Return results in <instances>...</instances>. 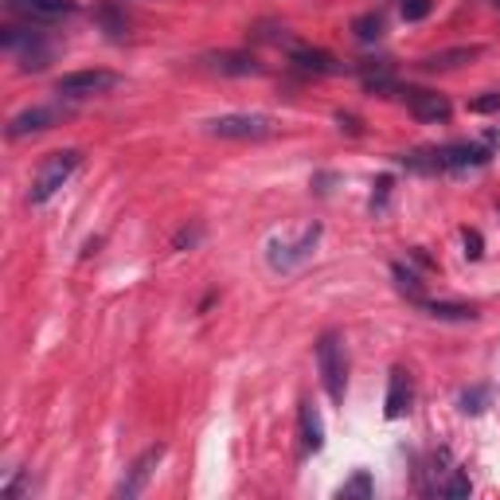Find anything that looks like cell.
<instances>
[{
  "label": "cell",
  "mask_w": 500,
  "mask_h": 500,
  "mask_svg": "<svg viewBox=\"0 0 500 500\" xmlns=\"http://www.w3.org/2000/svg\"><path fill=\"white\" fill-rule=\"evenodd\" d=\"M274 130L278 125L266 114H223V118L208 122V133L227 137V141H266V137H274Z\"/></svg>",
  "instance_id": "4"
},
{
  "label": "cell",
  "mask_w": 500,
  "mask_h": 500,
  "mask_svg": "<svg viewBox=\"0 0 500 500\" xmlns=\"http://www.w3.org/2000/svg\"><path fill=\"white\" fill-rule=\"evenodd\" d=\"M387 196H391V176H379V184H376V196H371V208L383 211V204H387Z\"/></svg>",
  "instance_id": "28"
},
{
  "label": "cell",
  "mask_w": 500,
  "mask_h": 500,
  "mask_svg": "<svg viewBox=\"0 0 500 500\" xmlns=\"http://www.w3.org/2000/svg\"><path fill=\"white\" fill-rule=\"evenodd\" d=\"M90 16L110 39H125V31H130V13H125L118 0H98V4L90 8Z\"/></svg>",
  "instance_id": "13"
},
{
  "label": "cell",
  "mask_w": 500,
  "mask_h": 500,
  "mask_svg": "<svg viewBox=\"0 0 500 500\" xmlns=\"http://www.w3.org/2000/svg\"><path fill=\"white\" fill-rule=\"evenodd\" d=\"M473 114H493V110H500V90H488L485 98H477L473 106H470Z\"/></svg>",
  "instance_id": "27"
},
{
  "label": "cell",
  "mask_w": 500,
  "mask_h": 500,
  "mask_svg": "<svg viewBox=\"0 0 500 500\" xmlns=\"http://www.w3.org/2000/svg\"><path fill=\"white\" fill-rule=\"evenodd\" d=\"M204 63L219 74H231V79H247V74H262V63L250 55V51H211Z\"/></svg>",
  "instance_id": "12"
},
{
  "label": "cell",
  "mask_w": 500,
  "mask_h": 500,
  "mask_svg": "<svg viewBox=\"0 0 500 500\" xmlns=\"http://www.w3.org/2000/svg\"><path fill=\"white\" fill-rule=\"evenodd\" d=\"M399 94H403L407 110H411L419 122H427V125L450 122L453 106H450V98H445V94H438V90H422V87H403Z\"/></svg>",
  "instance_id": "6"
},
{
  "label": "cell",
  "mask_w": 500,
  "mask_h": 500,
  "mask_svg": "<svg viewBox=\"0 0 500 500\" xmlns=\"http://www.w3.org/2000/svg\"><path fill=\"white\" fill-rule=\"evenodd\" d=\"M470 493H473V481H470V477H465L462 470H453V473L442 481V493H438V496H453V500H462V496H470Z\"/></svg>",
  "instance_id": "20"
},
{
  "label": "cell",
  "mask_w": 500,
  "mask_h": 500,
  "mask_svg": "<svg viewBox=\"0 0 500 500\" xmlns=\"http://www.w3.org/2000/svg\"><path fill=\"white\" fill-rule=\"evenodd\" d=\"M434 8V0H403V20L407 24H419V20H427Z\"/></svg>",
  "instance_id": "24"
},
{
  "label": "cell",
  "mask_w": 500,
  "mask_h": 500,
  "mask_svg": "<svg viewBox=\"0 0 500 500\" xmlns=\"http://www.w3.org/2000/svg\"><path fill=\"white\" fill-rule=\"evenodd\" d=\"M317 371H321V383L333 403H344L348 391V348L340 333H325L317 340Z\"/></svg>",
  "instance_id": "3"
},
{
  "label": "cell",
  "mask_w": 500,
  "mask_h": 500,
  "mask_svg": "<svg viewBox=\"0 0 500 500\" xmlns=\"http://www.w3.org/2000/svg\"><path fill=\"white\" fill-rule=\"evenodd\" d=\"M161 457H165V445H148V450L130 465L125 481L118 485V496H122V500L141 496V493H145V485H148V477H153V473H157V465H161Z\"/></svg>",
  "instance_id": "9"
},
{
  "label": "cell",
  "mask_w": 500,
  "mask_h": 500,
  "mask_svg": "<svg viewBox=\"0 0 500 500\" xmlns=\"http://www.w3.org/2000/svg\"><path fill=\"white\" fill-rule=\"evenodd\" d=\"M422 309H427L434 321H477V305H453V301H427L422 297Z\"/></svg>",
  "instance_id": "17"
},
{
  "label": "cell",
  "mask_w": 500,
  "mask_h": 500,
  "mask_svg": "<svg viewBox=\"0 0 500 500\" xmlns=\"http://www.w3.org/2000/svg\"><path fill=\"white\" fill-rule=\"evenodd\" d=\"M297 422H301V442H305V450L317 453V450H325V422H321V414H317V407L309 399L301 403V411H297Z\"/></svg>",
  "instance_id": "15"
},
{
  "label": "cell",
  "mask_w": 500,
  "mask_h": 500,
  "mask_svg": "<svg viewBox=\"0 0 500 500\" xmlns=\"http://www.w3.org/2000/svg\"><path fill=\"white\" fill-rule=\"evenodd\" d=\"M414 403V383H411V371L407 368H391L387 376V399H383V414L387 419H403Z\"/></svg>",
  "instance_id": "11"
},
{
  "label": "cell",
  "mask_w": 500,
  "mask_h": 500,
  "mask_svg": "<svg viewBox=\"0 0 500 500\" xmlns=\"http://www.w3.org/2000/svg\"><path fill=\"white\" fill-rule=\"evenodd\" d=\"M31 493V477H28V470H20L13 481H4V488H0V496L4 500H20V496H28Z\"/></svg>",
  "instance_id": "23"
},
{
  "label": "cell",
  "mask_w": 500,
  "mask_h": 500,
  "mask_svg": "<svg viewBox=\"0 0 500 500\" xmlns=\"http://www.w3.org/2000/svg\"><path fill=\"white\" fill-rule=\"evenodd\" d=\"M336 125H340V130H348V133H360V118H356V114H344V110H340V114H336Z\"/></svg>",
  "instance_id": "29"
},
{
  "label": "cell",
  "mask_w": 500,
  "mask_h": 500,
  "mask_svg": "<svg viewBox=\"0 0 500 500\" xmlns=\"http://www.w3.org/2000/svg\"><path fill=\"white\" fill-rule=\"evenodd\" d=\"M481 55V47H453V51H438V55H427L422 59V71H453L462 63H473Z\"/></svg>",
  "instance_id": "16"
},
{
  "label": "cell",
  "mask_w": 500,
  "mask_h": 500,
  "mask_svg": "<svg viewBox=\"0 0 500 500\" xmlns=\"http://www.w3.org/2000/svg\"><path fill=\"white\" fill-rule=\"evenodd\" d=\"M462 239H465V258L477 262L485 254V239H481V231H473V227H465L462 231Z\"/></svg>",
  "instance_id": "25"
},
{
  "label": "cell",
  "mask_w": 500,
  "mask_h": 500,
  "mask_svg": "<svg viewBox=\"0 0 500 500\" xmlns=\"http://www.w3.org/2000/svg\"><path fill=\"white\" fill-rule=\"evenodd\" d=\"M0 44H4L8 55H16L20 71H44L51 59H55V47H51L47 31L39 24H28V28H0Z\"/></svg>",
  "instance_id": "1"
},
{
  "label": "cell",
  "mask_w": 500,
  "mask_h": 500,
  "mask_svg": "<svg viewBox=\"0 0 500 500\" xmlns=\"http://www.w3.org/2000/svg\"><path fill=\"white\" fill-rule=\"evenodd\" d=\"M391 274H395V285H399V290L411 297V301H422V282H419V274H414L411 266L395 262V266H391Z\"/></svg>",
  "instance_id": "19"
},
{
  "label": "cell",
  "mask_w": 500,
  "mask_h": 500,
  "mask_svg": "<svg viewBox=\"0 0 500 500\" xmlns=\"http://www.w3.org/2000/svg\"><path fill=\"white\" fill-rule=\"evenodd\" d=\"M317 239H321V223L305 227L297 242H278V239H274V242H270V254H266V258H270L274 270H293V266H301V262L317 250Z\"/></svg>",
  "instance_id": "7"
},
{
  "label": "cell",
  "mask_w": 500,
  "mask_h": 500,
  "mask_svg": "<svg viewBox=\"0 0 500 500\" xmlns=\"http://www.w3.org/2000/svg\"><path fill=\"white\" fill-rule=\"evenodd\" d=\"M290 67L301 74H336L340 63L321 47H293L290 51Z\"/></svg>",
  "instance_id": "14"
},
{
  "label": "cell",
  "mask_w": 500,
  "mask_h": 500,
  "mask_svg": "<svg viewBox=\"0 0 500 500\" xmlns=\"http://www.w3.org/2000/svg\"><path fill=\"white\" fill-rule=\"evenodd\" d=\"M352 31H356L360 44H376L383 31H387V20H383V13H364V16H356Z\"/></svg>",
  "instance_id": "18"
},
{
  "label": "cell",
  "mask_w": 500,
  "mask_h": 500,
  "mask_svg": "<svg viewBox=\"0 0 500 500\" xmlns=\"http://www.w3.org/2000/svg\"><path fill=\"white\" fill-rule=\"evenodd\" d=\"M199 235H204V231L196 227V223H191V227H184V231H176V239H173V247L176 250H191L199 242Z\"/></svg>",
  "instance_id": "26"
},
{
  "label": "cell",
  "mask_w": 500,
  "mask_h": 500,
  "mask_svg": "<svg viewBox=\"0 0 500 500\" xmlns=\"http://www.w3.org/2000/svg\"><path fill=\"white\" fill-rule=\"evenodd\" d=\"M118 82L122 79L114 71H71L55 82V94L59 98H94V94L114 90Z\"/></svg>",
  "instance_id": "5"
},
{
  "label": "cell",
  "mask_w": 500,
  "mask_h": 500,
  "mask_svg": "<svg viewBox=\"0 0 500 500\" xmlns=\"http://www.w3.org/2000/svg\"><path fill=\"white\" fill-rule=\"evenodd\" d=\"M67 118V106H31V110L16 114L13 122H8V137L20 141V137H36V133H47L51 125H59Z\"/></svg>",
  "instance_id": "8"
},
{
  "label": "cell",
  "mask_w": 500,
  "mask_h": 500,
  "mask_svg": "<svg viewBox=\"0 0 500 500\" xmlns=\"http://www.w3.org/2000/svg\"><path fill=\"white\" fill-rule=\"evenodd\" d=\"M79 165H82V153L79 148H59V153H51L44 157V165L36 168V180H31V188H28V204L31 208H44L55 191L67 184V180L79 173Z\"/></svg>",
  "instance_id": "2"
},
{
  "label": "cell",
  "mask_w": 500,
  "mask_h": 500,
  "mask_svg": "<svg viewBox=\"0 0 500 500\" xmlns=\"http://www.w3.org/2000/svg\"><path fill=\"white\" fill-rule=\"evenodd\" d=\"M16 16H24L28 24H51L59 16L74 13V0H4Z\"/></svg>",
  "instance_id": "10"
},
{
  "label": "cell",
  "mask_w": 500,
  "mask_h": 500,
  "mask_svg": "<svg viewBox=\"0 0 500 500\" xmlns=\"http://www.w3.org/2000/svg\"><path fill=\"white\" fill-rule=\"evenodd\" d=\"M340 500H348V496H371V477H368V470H356V477H352V481H344V485H340V493H336Z\"/></svg>",
  "instance_id": "22"
},
{
  "label": "cell",
  "mask_w": 500,
  "mask_h": 500,
  "mask_svg": "<svg viewBox=\"0 0 500 500\" xmlns=\"http://www.w3.org/2000/svg\"><path fill=\"white\" fill-rule=\"evenodd\" d=\"M457 407H462L465 414H481L488 407V387H470L457 395Z\"/></svg>",
  "instance_id": "21"
}]
</instances>
